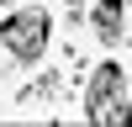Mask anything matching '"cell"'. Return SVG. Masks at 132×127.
I'll use <instances>...</instances> for the list:
<instances>
[{"instance_id": "cell-3", "label": "cell", "mask_w": 132, "mask_h": 127, "mask_svg": "<svg viewBox=\"0 0 132 127\" xmlns=\"http://www.w3.org/2000/svg\"><path fill=\"white\" fill-rule=\"evenodd\" d=\"M95 32H101V37L106 42H116V37H122V0H101V5H95Z\"/></svg>"}, {"instance_id": "cell-4", "label": "cell", "mask_w": 132, "mask_h": 127, "mask_svg": "<svg viewBox=\"0 0 132 127\" xmlns=\"http://www.w3.org/2000/svg\"><path fill=\"white\" fill-rule=\"evenodd\" d=\"M127 122H132V106H127Z\"/></svg>"}, {"instance_id": "cell-1", "label": "cell", "mask_w": 132, "mask_h": 127, "mask_svg": "<svg viewBox=\"0 0 132 127\" xmlns=\"http://www.w3.org/2000/svg\"><path fill=\"white\" fill-rule=\"evenodd\" d=\"M85 111H90V122H127V90H122V69L116 64H101L90 80V101H85Z\"/></svg>"}, {"instance_id": "cell-2", "label": "cell", "mask_w": 132, "mask_h": 127, "mask_svg": "<svg viewBox=\"0 0 132 127\" xmlns=\"http://www.w3.org/2000/svg\"><path fill=\"white\" fill-rule=\"evenodd\" d=\"M0 42H5L21 64L42 58V48H48V16H42V11H16V16H5Z\"/></svg>"}]
</instances>
